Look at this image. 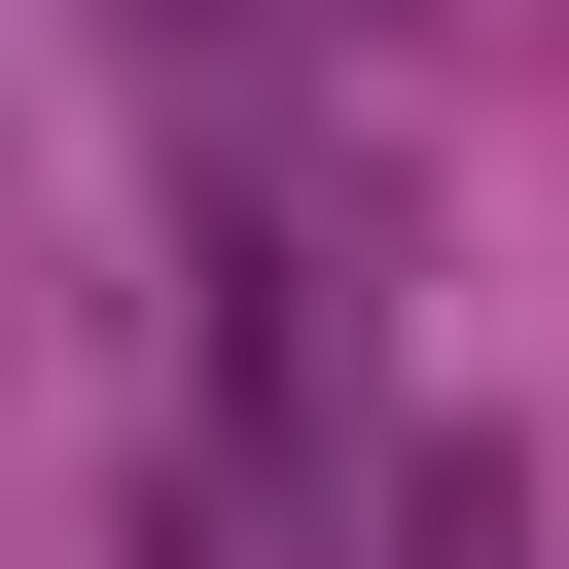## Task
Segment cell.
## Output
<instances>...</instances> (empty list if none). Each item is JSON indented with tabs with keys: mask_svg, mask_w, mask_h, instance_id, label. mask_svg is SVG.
I'll use <instances>...</instances> for the list:
<instances>
[]
</instances>
